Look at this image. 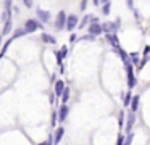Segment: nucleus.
Wrapping results in <instances>:
<instances>
[{"label":"nucleus","mask_w":150,"mask_h":145,"mask_svg":"<svg viewBox=\"0 0 150 145\" xmlns=\"http://www.w3.org/2000/svg\"><path fill=\"white\" fill-rule=\"evenodd\" d=\"M137 106H139V97H132V102H131V111H137Z\"/></svg>","instance_id":"obj_12"},{"label":"nucleus","mask_w":150,"mask_h":145,"mask_svg":"<svg viewBox=\"0 0 150 145\" xmlns=\"http://www.w3.org/2000/svg\"><path fill=\"white\" fill-rule=\"evenodd\" d=\"M131 98H132V97H131V93H126V97H124V105H131Z\"/></svg>","instance_id":"obj_21"},{"label":"nucleus","mask_w":150,"mask_h":145,"mask_svg":"<svg viewBox=\"0 0 150 145\" xmlns=\"http://www.w3.org/2000/svg\"><path fill=\"white\" fill-rule=\"evenodd\" d=\"M150 52V47H145V50H144V55H147Z\"/></svg>","instance_id":"obj_28"},{"label":"nucleus","mask_w":150,"mask_h":145,"mask_svg":"<svg viewBox=\"0 0 150 145\" xmlns=\"http://www.w3.org/2000/svg\"><path fill=\"white\" fill-rule=\"evenodd\" d=\"M68 111H69L68 106H66V105H62V108L58 110V119H60V121H65V119H66V115H68Z\"/></svg>","instance_id":"obj_10"},{"label":"nucleus","mask_w":150,"mask_h":145,"mask_svg":"<svg viewBox=\"0 0 150 145\" xmlns=\"http://www.w3.org/2000/svg\"><path fill=\"white\" fill-rule=\"evenodd\" d=\"M76 26H78V16L69 15L68 16V21H66V29H68V31H73Z\"/></svg>","instance_id":"obj_6"},{"label":"nucleus","mask_w":150,"mask_h":145,"mask_svg":"<svg viewBox=\"0 0 150 145\" xmlns=\"http://www.w3.org/2000/svg\"><path fill=\"white\" fill-rule=\"evenodd\" d=\"M24 34H28L24 29H18V31L15 32V37H21V35H24Z\"/></svg>","instance_id":"obj_20"},{"label":"nucleus","mask_w":150,"mask_h":145,"mask_svg":"<svg viewBox=\"0 0 150 145\" xmlns=\"http://www.w3.org/2000/svg\"><path fill=\"white\" fill-rule=\"evenodd\" d=\"M68 98H69V89H65V92H63V95H62V102L66 103Z\"/></svg>","instance_id":"obj_16"},{"label":"nucleus","mask_w":150,"mask_h":145,"mask_svg":"<svg viewBox=\"0 0 150 145\" xmlns=\"http://www.w3.org/2000/svg\"><path fill=\"white\" fill-rule=\"evenodd\" d=\"M102 26H100V23H98V19L97 18H94V21H91V26H89V34L91 35H98V34H102Z\"/></svg>","instance_id":"obj_2"},{"label":"nucleus","mask_w":150,"mask_h":145,"mask_svg":"<svg viewBox=\"0 0 150 145\" xmlns=\"http://www.w3.org/2000/svg\"><path fill=\"white\" fill-rule=\"evenodd\" d=\"M124 144V135H120V137H118V144L116 145H123Z\"/></svg>","instance_id":"obj_25"},{"label":"nucleus","mask_w":150,"mask_h":145,"mask_svg":"<svg viewBox=\"0 0 150 145\" xmlns=\"http://www.w3.org/2000/svg\"><path fill=\"white\" fill-rule=\"evenodd\" d=\"M126 71H127V84L132 89V87H136V77H134V69H132V64L131 63L126 64Z\"/></svg>","instance_id":"obj_4"},{"label":"nucleus","mask_w":150,"mask_h":145,"mask_svg":"<svg viewBox=\"0 0 150 145\" xmlns=\"http://www.w3.org/2000/svg\"><path fill=\"white\" fill-rule=\"evenodd\" d=\"M36 13H37V18H39L42 23L50 21V13H49V11H45V10H40V8H39Z\"/></svg>","instance_id":"obj_7"},{"label":"nucleus","mask_w":150,"mask_h":145,"mask_svg":"<svg viewBox=\"0 0 150 145\" xmlns=\"http://www.w3.org/2000/svg\"><path fill=\"white\" fill-rule=\"evenodd\" d=\"M147 61H149V58H147V57H145V58H144V60H142V61H140V63H139V66H137V68H139V69H140V68H142V66H144V64H145V63H147Z\"/></svg>","instance_id":"obj_24"},{"label":"nucleus","mask_w":150,"mask_h":145,"mask_svg":"<svg viewBox=\"0 0 150 145\" xmlns=\"http://www.w3.org/2000/svg\"><path fill=\"white\" fill-rule=\"evenodd\" d=\"M42 40L49 42V44H55V37H52V35H49V34H42Z\"/></svg>","instance_id":"obj_14"},{"label":"nucleus","mask_w":150,"mask_h":145,"mask_svg":"<svg viewBox=\"0 0 150 145\" xmlns=\"http://www.w3.org/2000/svg\"><path fill=\"white\" fill-rule=\"evenodd\" d=\"M66 21H68V18H66L65 11H60L58 15H57L55 28H57V29H63V28H66Z\"/></svg>","instance_id":"obj_3"},{"label":"nucleus","mask_w":150,"mask_h":145,"mask_svg":"<svg viewBox=\"0 0 150 145\" xmlns=\"http://www.w3.org/2000/svg\"><path fill=\"white\" fill-rule=\"evenodd\" d=\"M10 29H11V19H7L5 21V28H4V35H8Z\"/></svg>","instance_id":"obj_13"},{"label":"nucleus","mask_w":150,"mask_h":145,"mask_svg":"<svg viewBox=\"0 0 150 145\" xmlns=\"http://www.w3.org/2000/svg\"><path fill=\"white\" fill-rule=\"evenodd\" d=\"M102 29L105 31V35L107 34H116V31L120 29V19L115 23H105L103 26H102Z\"/></svg>","instance_id":"obj_1"},{"label":"nucleus","mask_w":150,"mask_h":145,"mask_svg":"<svg viewBox=\"0 0 150 145\" xmlns=\"http://www.w3.org/2000/svg\"><path fill=\"white\" fill-rule=\"evenodd\" d=\"M131 140H132V134L129 132V134H127V137H126V140H124V145H129Z\"/></svg>","instance_id":"obj_22"},{"label":"nucleus","mask_w":150,"mask_h":145,"mask_svg":"<svg viewBox=\"0 0 150 145\" xmlns=\"http://www.w3.org/2000/svg\"><path fill=\"white\" fill-rule=\"evenodd\" d=\"M63 134H65V131H63V127H58V129H57V132H55V137H53V142H55V144H58V142L62 140Z\"/></svg>","instance_id":"obj_11"},{"label":"nucleus","mask_w":150,"mask_h":145,"mask_svg":"<svg viewBox=\"0 0 150 145\" xmlns=\"http://www.w3.org/2000/svg\"><path fill=\"white\" fill-rule=\"evenodd\" d=\"M91 19H94V16H91V15L84 16V19H82V21H81V24H79V28H84V26L87 24V23L91 21Z\"/></svg>","instance_id":"obj_15"},{"label":"nucleus","mask_w":150,"mask_h":145,"mask_svg":"<svg viewBox=\"0 0 150 145\" xmlns=\"http://www.w3.org/2000/svg\"><path fill=\"white\" fill-rule=\"evenodd\" d=\"M57 118H58V116H57L55 113H53V116H52V126H55V122H57Z\"/></svg>","instance_id":"obj_26"},{"label":"nucleus","mask_w":150,"mask_h":145,"mask_svg":"<svg viewBox=\"0 0 150 145\" xmlns=\"http://www.w3.org/2000/svg\"><path fill=\"white\" fill-rule=\"evenodd\" d=\"M131 60H132V64H137V66H139V55L137 53L131 55Z\"/></svg>","instance_id":"obj_17"},{"label":"nucleus","mask_w":150,"mask_h":145,"mask_svg":"<svg viewBox=\"0 0 150 145\" xmlns=\"http://www.w3.org/2000/svg\"><path fill=\"white\" fill-rule=\"evenodd\" d=\"M118 124H120V127H123L124 126V113L120 111V119H118Z\"/></svg>","instance_id":"obj_18"},{"label":"nucleus","mask_w":150,"mask_h":145,"mask_svg":"<svg viewBox=\"0 0 150 145\" xmlns=\"http://www.w3.org/2000/svg\"><path fill=\"white\" fill-rule=\"evenodd\" d=\"M24 5L29 6V8H31V6H33V2H28V0H26V2H24Z\"/></svg>","instance_id":"obj_27"},{"label":"nucleus","mask_w":150,"mask_h":145,"mask_svg":"<svg viewBox=\"0 0 150 145\" xmlns=\"http://www.w3.org/2000/svg\"><path fill=\"white\" fill-rule=\"evenodd\" d=\"M40 28V24L37 21H34V19H28L26 21V24H24V31L29 34V32H34V31H37V29Z\"/></svg>","instance_id":"obj_5"},{"label":"nucleus","mask_w":150,"mask_h":145,"mask_svg":"<svg viewBox=\"0 0 150 145\" xmlns=\"http://www.w3.org/2000/svg\"><path fill=\"white\" fill-rule=\"evenodd\" d=\"M66 53H68V48L63 47L62 50H60V55H62V58H65V57H66Z\"/></svg>","instance_id":"obj_23"},{"label":"nucleus","mask_w":150,"mask_h":145,"mask_svg":"<svg viewBox=\"0 0 150 145\" xmlns=\"http://www.w3.org/2000/svg\"><path fill=\"white\" fill-rule=\"evenodd\" d=\"M65 89H66V87H65V82H63V81H57V82H55V93H57L58 97L63 95Z\"/></svg>","instance_id":"obj_8"},{"label":"nucleus","mask_w":150,"mask_h":145,"mask_svg":"<svg viewBox=\"0 0 150 145\" xmlns=\"http://www.w3.org/2000/svg\"><path fill=\"white\" fill-rule=\"evenodd\" d=\"M134 121H136V115H134L132 111H129V115H127V121H126V131H131V129H132Z\"/></svg>","instance_id":"obj_9"},{"label":"nucleus","mask_w":150,"mask_h":145,"mask_svg":"<svg viewBox=\"0 0 150 145\" xmlns=\"http://www.w3.org/2000/svg\"><path fill=\"white\" fill-rule=\"evenodd\" d=\"M102 11H103V15H108V13H110V2L105 3L103 8H102Z\"/></svg>","instance_id":"obj_19"}]
</instances>
